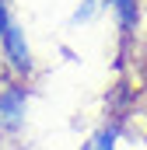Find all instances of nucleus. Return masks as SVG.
<instances>
[{"mask_svg":"<svg viewBox=\"0 0 147 150\" xmlns=\"http://www.w3.org/2000/svg\"><path fill=\"white\" fill-rule=\"evenodd\" d=\"M0 49H4V59L11 63L14 74H28V70H32V52H28L25 32H21L18 25H7V32L0 38Z\"/></svg>","mask_w":147,"mask_h":150,"instance_id":"1","label":"nucleus"},{"mask_svg":"<svg viewBox=\"0 0 147 150\" xmlns=\"http://www.w3.org/2000/svg\"><path fill=\"white\" fill-rule=\"evenodd\" d=\"M25 122V91L4 87L0 91V129H18Z\"/></svg>","mask_w":147,"mask_h":150,"instance_id":"2","label":"nucleus"},{"mask_svg":"<svg viewBox=\"0 0 147 150\" xmlns=\"http://www.w3.org/2000/svg\"><path fill=\"white\" fill-rule=\"evenodd\" d=\"M109 4L116 7L123 28H133V25H137V0H109Z\"/></svg>","mask_w":147,"mask_h":150,"instance_id":"3","label":"nucleus"},{"mask_svg":"<svg viewBox=\"0 0 147 150\" xmlns=\"http://www.w3.org/2000/svg\"><path fill=\"white\" fill-rule=\"evenodd\" d=\"M91 147H95V150H112V147H116V133H102Z\"/></svg>","mask_w":147,"mask_h":150,"instance_id":"4","label":"nucleus"},{"mask_svg":"<svg viewBox=\"0 0 147 150\" xmlns=\"http://www.w3.org/2000/svg\"><path fill=\"white\" fill-rule=\"evenodd\" d=\"M7 25H11V21H7V7L0 4V38H4V32H7Z\"/></svg>","mask_w":147,"mask_h":150,"instance_id":"5","label":"nucleus"}]
</instances>
